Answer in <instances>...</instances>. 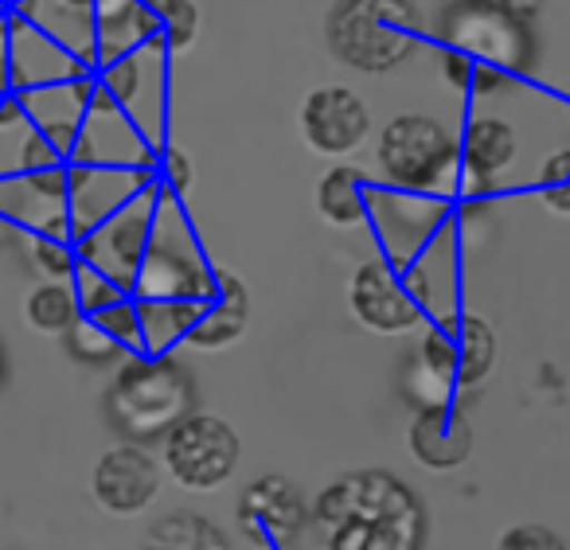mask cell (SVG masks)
<instances>
[{
    "label": "cell",
    "instance_id": "cell-21",
    "mask_svg": "<svg viewBox=\"0 0 570 550\" xmlns=\"http://www.w3.org/2000/svg\"><path fill=\"white\" fill-rule=\"evenodd\" d=\"M207 305L199 301H137V316H141V344L145 352L165 355L173 344L188 340L191 324L199 321Z\"/></svg>",
    "mask_w": 570,
    "mask_h": 550
},
{
    "label": "cell",
    "instance_id": "cell-11",
    "mask_svg": "<svg viewBox=\"0 0 570 550\" xmlns=\"http://www.w3.org/2000/svg\"><path fill=\"white\" fill-rule=\"evenodd\" d=\"M367 219H375V230L387 246V262L406 266V262H419L422 246L445 227V207L430 196H414V191L372 188Z\"/></svg>",
    "mask_w": 570,
    "mask_h": 550
},
{
    "label": "cell",
    "instance_id": "cell-22",
    "mask_svg": "<svg viewBox=\"0 0 570 550\" xmlns=\"http://www.w3.org/2000/svg\"><path fill=\"white\" fill-rule=\"evenodd\" d=\"M24 321L32 324L36 332L43 336H63L67 328L82 321V308L79 297H75V285L71 282H43L28 293L24 301Z\"/></svg>",
    "mask_w": 570,
    "mask_h": 550
},
{
    "label": "cell",
    "instance_id": "cell-29",
    "mask_svg": "<svg viewBox=\"0 0 570 550\" xmlns=\"http://www.w3.org/2000/svg\"><path fill=\"white\" fill-rule=\"evenodd\" d=\"M32 262L48 282H71L75 266H79V251L71 243H56V238H32Z\"/></svg>",
    "mask_w": 570,
    "mask_h": 550
},
{
    "label": "cell",
    "instance_id": "cell-30",
    "mask_svg": "<svg viewBox=\"0 0 570 550\" xmlns=\"http://www.w3.org/2000/svg\"><path fill=\"white\" fill-rule=\"evenodd\" d=\"M497 550H567V542L543 523H520L508 527L497 539Z\"/></svg>",
    "mask_w": 570,
    "mask_h": 550
},
{
    "label": "cell",
    "instance_id": "cell-19",
    "mask_svg": "<svg viewBox=\"0 0 570 550\" xmlns=\"http://www.w3.org/2000/svg\"><path fill=\"white\" fill-rule=\"evenodd\" d=\"M141 550H230V539L212 515L191 508H176L153 519L141 539Z\"/></svg>",
    "mask_w": 570,
    "mask_h": 550
},
{
    "label": "cell",
    "instance_id": "cell-18",
    "mask_svg": "<svg viewBox=\"0 0 570 550\" xmlns=\"http://www.w3.org/2000/svg\"><path fill=\"white\" fill-rule=\"evenodd\" d=\"M246 316H250V297L246 285L235 274H219V289L207 301V308L199 313V321L191 324L184 344L199 347V352H223V347L238 344L246 332Z\"/></svg>",
    "mask_w": 570,
    "mask_h": 550
},
{
    "label": "cell",
    "instance_id": "cell-3",
    "mask_svg": "<svg viewBox=\"0 0 570 550\" xmlns=\"http://www.w3.org/2000/svg\"><path fill=\"white\" fill-rule=\"evenodd\" d=\"M445 51H458L473 63L469 95H500L512 79L535 71L539 43L528 20L489 9L481 0H453L438 24Z\"/></svg>",
    "mask_w": 570,
    "mask_h": 550
},
{
    "label": "cell",
    "instance_id": "cell-33",
    "mask_svg": "<svg viewBox=\"0 0 570 550\" xmlns=\"http://www.w3.org/2000/svg\"><path fill=\"white\" fill-rule=\"evenodd\" d=\"M28 191L36 199H48V204H67V191H71V176H67V165L59 168H43V173L24 176Z\"/></svg>",
    "mask_w": 570,
    "mask_h": 550
},
{
    "label": "cell",
    "instance_id": "cell-24",
    "mask_svg": "<svg viewBox=\"0 0 570 550\" xmlns=\"http://www.w3.org/2000/svg\"><path fill=\"white\" fill-rule=\"evenodd\" d=\"M157 24V40L168 51H188L199 36V4L196 0H145Z\"/></svg>",
    "mask_w": 570,
    "mask_h": 550
},
{
    "label": "cell",
    "instance_id": "cell-6",
    "mask_svg": "<svg viewBox=\"0 0 570 550\" xmlns=\"http://www.w3.org/2000/svg\"><path fill=\"white\" fill-rule=\"evenodd\" d=\"M497 363V336L489 321L473 313H445L426 328L419 344V367L438 386V399L450 391H473Z\"/></svg>",
    "mask_w": 570,
    "mask_h": 550
},
{
    "label": "cell",
    "instance_id": "cell-17",
    "mask_svg": "<svg viewBox=\"0 0 570 550\" xmlns=\"http://www.w3.org/2000/svg\"><path fill=\"white\" fill-rule=\"evenodd\" d=\"M157 40V24L145 0H98L95 4V59L102 67L134 56Z\"/></svg>",
    "mask_w": 570,
    "mask_h": 550
},
{
    "label": "cell",
    "instance_id": "cell-2",
    "mask_svg": "<svg viewBox=\"0 0 570 550\" xmlns=\"http://www.w3.org/2000/svg\"><path fill=\"white\" fill-rule=\"evenodd\" d=\"M196 379L173 352L153 355L137 352L114 371L106 391V418L110 430L129 445L165 441L188 414H196Z\"/></svg>",
    "mask_w": 570,
    "mask_h": 550
},
{
    "label": "cell",
    "instance_id": "cell-15",
    "mask_svg": "<svg viewBox=\"0 0 570 550\" xmlns=\"http://www.w3.org/2000/svg\"><path fill=\"white\" fill-rule=\"evenodd\" d=\"M90 492L98 508L110 515H137L145 511L160 492V464L145 453V445H114L98 456L90 472Z\"/></svg>",
    "mask_w": 570,
    "mask_h": 550
},
{
    "label": "cell",
    "instance_id": "cell-28",
    "mask_svg": "<svg viewBox=\"0 0 570 550\" xmlns=\"http://www.w3.org/2000/svg\"><path fill=\"white\" fill-rule=\"evenodd\" d=\"M98 87L114 98V106H118V110H129V106L137 102V95H141V87H145V75H141L137 56H126V59H118V63L102 67V79H98Z\"/></svg>",
    "mask_w": 570,
    "mask_h": 550
},
{
    "label": "cell",
    "instance_id": "cell-34",
    "mask_svg": "<svg viewBox=\"0 0 570 550\" xmlns=\"http://www.w3.org/2000/svg\"><path fill=\"white\" fill-rule=\"evenodd\" d=\"M481 4L508 12V17H520V20H531L539 9H543V0H481Z\"/></svg>",
    "mask_w": 570,
    "mask_h": 550
},
{
    "label": "cell",
    "instance_id": "cell-16",
    "mask_svg": "<svg viewBox=\"0 0 570 550\" xmlns=\"http://www.w3.org/2000/svg\"><path fill=\"white\" fill-rule=\"evenodd\" d=\"M520 141H515V129L500 118H473L465 126L458 141L461 173H465L469 196H489L500 184V173L515 160Z\"/></svg>",
    "mask_w": 570,
    "mask_h": 550
},
{
    "label": "cell",
    "instance_id": "cell-32",
    "mask_svg": "<svg viewBox=\"0 0 570 550\" xmlns=\"http://www.w3.org/2000/svg\"><path fill=\"white\" fill-rule=\"evenodd\" d=\"M17 165H20V173H24V176H32V173H43V168H59V165H63V157H59L56 145H51L40 129H32V134L20 141Z\"/></svg>",
    "mask_w": 570,
    "mask_h": 550
},
{
    "label": "cell",
    "instance_id": "cell-5",
    "mask_svg": "<svg viewBox=\"0 0 570 550\" xmlns=\"http://www.w3.org/2000/svg\"><path fill=\"white\" fill-rule=\"evenodd\" d=\"M375 160L395 191H414V196H434L445 191L461 173L458 141L442 121L426 114H399L383 126Z\"/></svg>",
    "mask_w": 570,
    "mask_h": 550
},
{
    "label": "cell",
    "instance_id": "cell-13",
    "mask_svg": "<svg viewBox=\"0 0 570 550\" xmlns=\"http://www.w3.org/2000/svg\"><path fill=\"white\" fill-rule=\"evenodd\" d=\"M309 523V508L294 480L258 477L238 495V531L262 547H289Z\"/></svg>",
    "mask_w": 570,
    "mask_h": 550
},
{
    "label": "cell",
    "instance_id": "cell-10",
    "mask_svg": "<svg viewBox=\"0 0 570 550\" xmlns=\"http://www.w3.org/2000/svg\"><path fill=\"white\" fill-rule=\"evenodd\" d=\"M348 305L364 328L380 332V336H399L422 324L426 308L411 297L403 282V266L387 258H372L352 274L348 282Z\"/></svg>",
    "mask_w": 570,
    "mask_h": 550
},
{
    "label": "cell",
    "instance_id": "cell-1",
    "mask_svg": "<svg viewBox=\"0 0 570 550\" xmlns=\"http://www.w3.org/2000/svg\"><path fill=\"white\" fill-rule=\"evenodd\" d=\"M309 519L325 550H426V503L403 477L383 469L336 477Z\"/></svg>",
    "mask_w": 570,
    "mask_h": 550
},
{
    "label": "cell",
    "instance_id": "cell-25",
    "mask_svg": "<svg viewBox=\"0 0 570 550\" xmlns=\"http://www.w3.org/2000/svg\"><path fill=\"white\" fill-rule=\"evenodd\" d=\"M71 285H75V297H79L82 316H98L102 308H110V305H118L121 297H129L118 282H110L102 269L87 266V262H79V266H75Z\"/></svg>",
    "mask_w": 570,
    "mask_h": 550
},
{
    "label": "cell",
    "instance_id": "cell-12",
    "mask_svg": "<svg viewBox=\"0 0 570 550\" xmlns=\"http://www.w3.org/2000/svg\"><path fill=\"white\" fill-rule=\"evenodd\" d=\"M302 137L321 157H348L372 134L364 98L348 87H317L302 102Z\"/></svg>",
    "mask_w": 570,
    "mask_h": 550
},
{
    "label": "cell",
    "instance_id": "cell-27",
    "mask_svg": "<svg viewBox=\"0 0 570 550\" xmlns=\"http://www.w3.org/2000/svg\"><path fill=\"white\" fill-rule=\"evenodd\" d=\"M539 196L554 215H570V149H559L539 168Z\"/></svg>",
    "mask_w": 570,
    "mask_h": 550
},
{
    "label": "cell",
    "instance_id": "cell-7",
    "mask_svg": "<svg viewBox=\"0 0 570 550\" xmlns=\"http://www.w3.org/2000/svg\"><path fill=\"white\" fill-rule=\"evenodd\" d=\"M153 227H157V188L145 184L134 199H126L118 212L106 215L98 227H90L75 243V251H79V262L102 269L110 282H118L126 293H134V277L153 243Z\"/></svg>",
    "mask_w": 570,
    "mask_h": 550
},
{
    "label": "cell",
    "instance_id": "cell-9",
    "mask_svg": "<svg viewBox=\"0 0 570 550\" xmlns=\"http://www.w3.org/2000/svg\"><path fill=\"white\" fill-rule=\"evenodd\" d=\"M215 289H219V274L207 266V258L184 235V227H176L173 235L153 227V243L134 277L137 301H199L207 305Z\"/></svg>",
    "mask_w": 570,
    "mask_h": 550
},
{
    "label": "cell",
    "instance_id": "cell-20",
    "mask_svg": "<svg viewBox=\"0 0 570 550\" xmlns=\"http://www.w3.org/2000/svg\"><path fill=\"white\" fill-rule=\"evenodd\" d=\"M367 188L364 173L352 165H336L333 173H325V180L317 184V212L321 219H328L333 227H356L367 219Z\"/></svg>",
    "mask_w": 570,
    "mask_h": 550
},
{
    "label": "cell",
    "instance_id": "cell-23",
    "mask_svg": "<svg viewBox=\"0 0 570 550\" xmlns=\"http://www.w3.org/2000/svg\"><path fill=\"white\" fill-rule=\"evenodd\" d=\"M63 347L67 355H71L75 363H82V367L90 371H106V367H121V363L129 360V352L118 344V340H110L102 328L95 324V316H82L75 328L63 332Z\"/></svg>",
    "mask_w": 570,
    "mask_h": 550
},
{
    "label": "cell",
    "instance_id": "cell-14",
    "mask_svg": "<svg viewBox=\"0 0 570 550\" xmlns=\"http://www.w3.org/2000/svg\"><path fill=\"white\" fill-rule=\"evenodd\" d=\"M411 456L430 472H450L473 456V425L458 399H430L406 425Z\"/></svg>",
    "mask_w": 570,
    "mask_h": 550
},
{
    "label": "cell",
    "instance_id": "cell-8",
    "mask_svg": "<svg viewBox=\"0 0 570 550\" xmlns=\"http://www.w3.org/2000/svg\"><path fill=\"white\" fill-rule=\"evenodd\" d=\"M238 433L215 414H188L173 433L165 438V469L188 492H215L227 484L238 469Z\"/></svg>",
    "mask_w": 570,
    "mask_h": 550
},
{
    "label": "cell",
    "instance_id": "cell-37",
    "mask_svg": "<svg viewBox=\"0 0 570 550\" xmlns=\"http://www.w3.org/2000/svg\"><path fill=\"white\" fill-rule=\"evenodd\" d=\"M0 4H4V9H9V4H28V0H0Z\"/></svg>",
    "mask_w": 570,
    "mask_h": 550
},
{
    "label": "cell",
    "instance_id": "cell-35",
    "mask_svg": "<svg viewBox=\"0 0 570 550\" xmlns=\"http://www.w3.org/2000/svg\"><path fill=\"white\" fill-rule=\"evenodd\" d=\"M17 79H12V56H9V36H4V24H0V98H9Z\"/></svg>",
    "mask_w": 570,
    "mask_h": 550
},
{
    "label": "cell",
    "instance_id": "cell-26",
    "mask_svg": "<svg viewBox=\"0 0 570 550\" xmlns=\"http://www.w3.org/2000/svg\"><path fill=\"white\" fill-rule=\"evenodd\" d=\"M95 324H98V328H102L110 340H118V344L126 347L129 355L145 352V344H141V316H137V301L121 297L118 305L102 308V313L95 316Z\"/></svg>",
    "mask_w": 570,
    "mask_h": 550
},
{
    "label": "cell",
    "instance_id": "cell-36",
    "mask_svg": "<svg viewBox=\"0 0 570 550\" xmlns=\"http://www.w3.org/2000/svg\"><path fill=\"white\" fill-rule=\"evenodd\" d=\"M9 383V352H4V340H0V391Z\"/></svg>",
    "mask_w": 570,
    "mask_h": 550
},
{
    "label": "cell",
    "instance_id": "cell-4",
    "mask_svg": "<svg viewBox=\"0 0 570 550\" xmlns=\"http://www.w3.org/2000/svg\"><path fill=\"white\" fill-rule=\"evenodd\" d=\"M336 63L364 75H387L419 51L422 12L414 0H336L325 20Z\"/></svg>",
    "mask_w": 570,
    "mask_h": 550
},
{
    "label": "cell",
    "instance_id": "cell-31",
    "mask_svg": "<svg viewBox=\"0 0 570 550\" xmlns=\"http://www.w3.org/2000/svg\"><path fill=\"white\" fill-rule=\"evenodd\" d=\"M153 176H157V184H160V196L176 199L191 188V160L184 157L180 149H165L160 153V165L153 168Z\"/></svg>",
    "mask_w": 570,
    "mask_h": 550
}]
</instances>
